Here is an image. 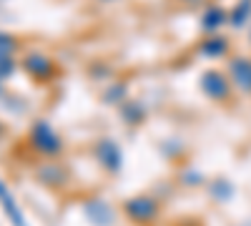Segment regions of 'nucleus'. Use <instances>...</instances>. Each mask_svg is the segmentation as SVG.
Instances as JSON below:
<instances>
[{
	"instance_id": "nucleus-5",
	"label": "nucleus",
	"mask_w": 251,
	"mask_h": 226,
	"mask_svg": "<svg viewBox=\"0 0 251 226\" xmlns=\"http://www.w3.org/2000/svg\"><path fill=\"white\" fill-rule=\"evenodd\" d=\"M199 86L201 91L211 98V100H228L231 98V91H234V83H231V78H228V73L224 71H206L199 80Z\"/></svg>"
},
{
	"instance_id": "nucleus-6",
	"label": "nucleus",
	"mask_w": 251,
	"mask_h": 226,
	"mask_svg": "<svg viewBox=\"0 0 251 226\" xmlns=\"http://www.w3.org/2000/svg\"><path fill=\"white\" fill-rule=\"evenodd\" d=\"M226 73H228V78H231L236 91L251 93V58H246V55L231 58L228 66H226Z\"/></svg>"
},
{
	"instance_id": "nucleus-7",
	"label": "nucleus",
	"mask_w": 251,
	"mask_h": 226,
	"mask_svg": "<svg viewBox=\"0 0 251 226\" xmlns=\"http://www.w3.org/2000/svg\"><path fill=\"white\" fill-rule=\"evenodd\" d=\"M96 161L100 163V169H103V171H108V174H116V171L123 166L121 149L116 146L113 141H108V138L98 141V146H96Z\"/></svg>"
},
{
	"instance_id": "nucleus-2",
	"label": "nucleus",
	"mask_w": 251,
	"mask_h": 226,
	"mask_svg": "<svg viewBox=\"0 0 251 226\" xmlns=\"http://www.w3.org/2000/svg\"><path fill=\"white\" fill-rule=\"evenodd\" d=\"M161 201L153 194H136L131 199H126L123 203V216L138 224V226H151L161 216Z\"/></svg>"
},
{
	"instance_id": "nucleus-10",
	"label": "nucleus",
	"mask_w": 251,
	"mask_h": 226,
	"mask_svg": "<svg viewBox=\"0 0 251 226\" xmlns=\"http://www.w3.org/2000/svg\"><path fill=\"white\" fill-rule=\"evenodd\" d=\"M20 66V60H15V55H8V53H0V83L8 80Z\"/></svg>"
},
{
	"instance_id": "nucleus-1",
	"label": "nucleus",
	"mask_w": 251,
	"mask_h": 226,
	"mask_svg": "<svg viewBox=\"0 0 251 226\" xmlns=\"http://www.w3.org/2000/svg\"><path fill=\"white\" fill-rule=\"evenodd\" d=\"M28 146L40 156V158H60L66 151V141L63 136L46 121H35L28 131Z\"/></svg>"
},
{
	"instance_id": "nucleus-4",
	"label": "nucleus",
	"mask_w": 251,
	"mask_h": 226,
	"mask_svg": "<svg viewBox=\"0 0 251 226\" xmlns=\"http://www.w3.org/2000/svg\"><path fill=\"white\" fill-rule=\"evenodd\" d=\"M20 68H23L33 80H40V83H46V80H53L58 75V68H55V60L43 53V50H28L20 55Z\"/></svg>"
},
{
	"instance_id": "nucleus-9",
	"label": "nucleus",
	"mask_w": 251,
	"mask_h": 226,
	"mask_svg": "<svg viewBox=\"0 0 251 226\" xmlns=\"http://www.w3.org/2000/svg\"><path fill=\"white\" fill-rule=\"evenodd\" d=\"M226 20V15H224V10H219V8H208L203 15H201V23H203V28L208 30V33H214L221 23Z\"/></svg>"
},
{
	"instance_id": "nucleus-11",
	"label": "nucleus",
	"mask_w": 251,
	"mask_h": 226,
	"mask_svg": "<svg viewBox=\"0 0 251 226\" xmlns=\"http://www.w3.org/2000/svg\"><path fill=\"white\" fill-rule=\"evenodd\" d=\"M121 116H123V121L128 123V126H138V123H143V108H138V106H121Z\"/></svg>"
},
{
	"instance_id": "nucleus-8",
	"label": "nucleus",
	"mask_w": 251,
	"mask_h": 226,
	"mask_svg": "<svg viewBox=\"0 0 251 226\" xmlns=\"http://www.w3.org/2000/svg\"><path fill=\"white\" fill-rule=\"evenodd\" d=\"M201 50H203V55H208V58L224 55V53H226V40H224L221 35H211V38H206L203 43H201Z\"/></svg>"
},
{
	"instance_id": "nucleus-14",
	"label": "nucleus",
	"mask_w": 251,
	"mask_h": 226,
	"mask_svg": "<svg viewBox=\"0 0 251 226\" xmlns=\"http://www.w3.org/2000/svg\"><path fill=\"white\" fill-rule=\"evenodd\" d=\"M0 131H3V126H0ZM0 136H3V133H0Z\"/></svg>"
},
{
	"instance_id": "nucleus-12",
	"label": "nucleus",
	"mask_w": 251,
	"mask_h": 226,
	"mask_svg": "<svg viewBox=\"0 0 251 226\" xmlns=\"http://www.w3.org/2000/svg\"><path fill=\"white\" fill-rule=\"evenodd\" d=\"M0 53L15 55V53H18V38H13L10 33H3V30H0Z\"/></svg>"
},
{
	"instance_id": "nucleus-3",
	"label": "nucleus",
	"mask_w": 251,
	"mask_h": 226,
	"mask_svg": "<svg viewBox=\"0 0 251 226\" xmlns=\"http://www.w3.org/2000/svg\"><path fill=\"white\" fill-rule=\"evenodd\" d=\"M35 181L48 191H66L71 183V171L58 158H40L35 166Z\"/></svg>"
},
{
	"instance_id": "nucleus-13",
	"label": "nucleus",
	"mask_w": 251,
	"mask_h": 226,
	"mask_svg": "<svg viewBox=\"0 0 251 226\" xmlns=\"http://www.w3.org/2000/svg\"><path fill=\"white\" fill-rule=\"evenodd\" d=\"M181 3H183V5H199L201 0H181Z\"/></svg>"
}]
</instances>
